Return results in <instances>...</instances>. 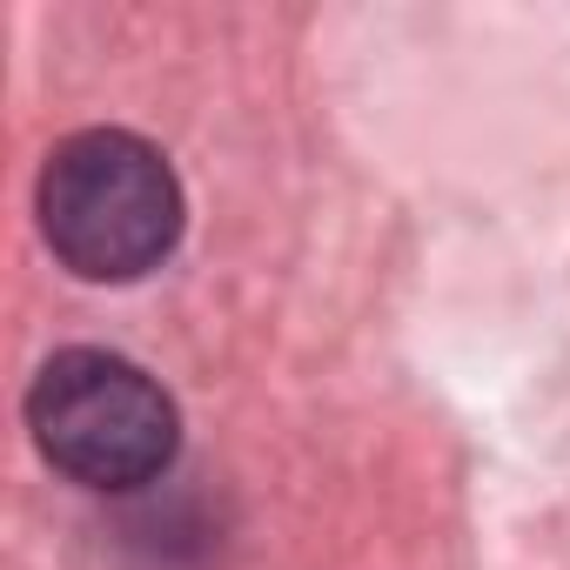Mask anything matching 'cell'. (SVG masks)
I'll use <instances>...</instances> for the list:
<instances>
[{
  "mask_svg": "<svg viewBox=\"0 0 570 570\" xmlns=\"http://www.w3.org/2000/svg\"><path fill=\"white\" fill-rule=\"evenodd\" d=\"M35 215L61 268L81 282H135L175 255L188 208L155 141L128 128H81L41 161Z\"/></svg>",
  "mask_w": 570,
  "mask_h": 570,
  "instance_id": "cell-1",
  "label": "cell"
},
{
  "mask_svg": "<svg viewBox=\"0 0 570 570\" xmlns=\"http://www.w3.org/2000/svg\"><path fill=\"white\" fill-rule=\"evenodd\" d=\"M35 450L81 490H141L181 450V410L141 363L115 350H55L28 383Z\"/></svg>",
  "mask_w": 570,
  "mask_h": 570,
  "instance_id": "cell-2",
  "label": "cell"
}]
</instances>
